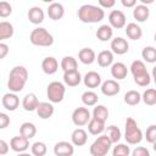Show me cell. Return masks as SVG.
Returning a JSON list of instances; mask_svg holds the SVG:
<instances>
[{
	"label": "cell",
	"instance_id": "obj_31",
	"mask_svg": "<svg viewBox=\"0 0 156 156\" xmlns=\"http://www.w3.org/2000/svg\"><path fill=\"white\" fill-rule=\"evenodd\" d=\"M60 66H61L63 72H68V71L77 69L78 68V62L73 56H65V57H62Z\"/></svg>",
	"mask_w": 156,
	"mask_h": 156
},
{
	"label": "cell",
	"instance_id": "obj_53",
	"mask_svg": "<svg viewBox=\"0 0 156 156\" xmlns=\"http://www.w3.org/2000/svg\"><path fill=\"white\" fill-rule=\"evenodd\" d=\"M152 149H154V151L156 152V143H154V144H152Z\"/></svg>",
	"mask_w": 156,
	"mask_h": 156
},
{
	"label": "cell",
	"instance_id": "obj_3",
	"mask_svg": "<svg viewBox=\"0 0 156 156\" xmlns=\"http://www.w3.org/2000/svg\"><path fill=\"white\" fill-rule=\"evenodd\" d=\"M126 130H124V139L128 144L130 145H136L139 144L144 135H143V132L141 129L138 127V123L134 118L132 117H127L126 119Z\"/></svg>",
	"mask_w": 156,
	"mask_h": 156
},
{
	"label": "cell",
	"instance_id": "obj_40",
	"mask_svg": "<svg viewBox=\"0 0 156 156\" xmlns=\"http://www.w3.org/2000/svg\"><path fill=\"white\" fill-rule=\"evenodd\" d=\"M130 149L127 144H117L112 150V156H129Z\"/></svg>",
	"mask_w": 156,
	"mask_h": 156
},
{
	"label": "cell",
	"instance_id": "obj_50",
	"mask_svg": "<svg viewBox=\"0 0 156 156\" xmlns=\"http://www.w3.org/2000/svg\"><path fill=\"white\" fill-rule=\"evenodd\" d=\"M151 74H152L151 78H154V82H155V84H156V66L152 68V73H151Z\"/></svg>",
	"mask_w": 156,
	"mask_h": 156
},
{
	"label": "cell",
	"instance_id": "obj_30",
	"mask_svg": "<svg viewBox=\"0 0 156 156\" xmlns=\"http://www.w3.org/2000/svg\"><path fill=\"white\" fill-rule=\"evenodd\" d=\"M15 33L13 26L12 23L7 22V21H1L0 22V40H5V39H10Z\"/></svg>",
	"mask_w": 156,
	"mask_h": 156
},
{
	"label": "cell",
	"instance_id": "obj_7",
	"mask_svg": "<svg viewBox=\"0 0 156 156\" xmlns=\"http://www.w3.org/2000/svg\"><path fill=\"white\" fill-rule=\"evenodd\" d=\"M91 119L90 111L87 107H77L72 112V122L77 127L87 126Z\"/></svg>",
	"mask_w": 156,
	"mask_h": 156
},
{
	"label": "cell",
	"instance_id": "obj_49",
	"mask_svg": "<svg viewBox=\"0 0 156 156\" xmlns=\"http://www.w3.org/2000/svg\"><path fill=\"white\" fill-rule=\"evenodd\" d=\"M121 4L124 7H135L136 6V0H121Z\"/></svg>",
	"mask_w": 156,
	"mask_h": 156
},
{
	"label": "cell",
	"instance_id": "obj_16",
	"mask_svg": "<svg viewBox=\"0 0 156 156\" xmlns=\"http://www.w3.org/2000/svg\"><path fill=\"white\" fill-rule=\"evenodd\" d=\"M65 15V7L61 2H51L48 7V16L52 21H58Z\"/></svg>",
	"mask_w": 156,
	"mask_h": 156
},
{
	"label": "cell",
	"instance_id": "obj_17",
	"mask_svg": "<svg viewBox=\"0 0 156 156\" xmlns=\"http://www.w3.org/2000/svg\"><path fill=\"white\" fill-rule=\"evenodd\" d=\"M41 69H43V72L45 74H49V76L56 73L57 69H58V62H57V60L55 57H52V56L45 57L41 61Z\"/></svg>",
	"mask_w": 156,
	"mask_h": 156
},
{
	"label": "cell",
	"instance_id": "obj_46",
	"mask_svg": "<svg viewBox=\"0 0 156 156\" xmlns=\"http://www.w3.org/2000/svg\"><path fill=\"white\" fill-rule=\"evenodd\" d=\"M116 4L115 0H99V6L101 9H111Z\"/></svg>",
	"mask_w": 156,
	"mask_h": 156
},
{
	"label": "cell",
	"instance_id": "obj_2",
	"mask_svg": "<svg viewBox=\"0 0 156 156\" xmlns=\"http://www.w3.org/2000/svg\"><path fill=\"white\" fill-rule=\"evenodd\" d=\"M78 18L83 23H98L101 22L105 17V11L100 6H95L91 4L82 5L77 12Z\"/></svg>",
	"mask_w": 156,
	"mask_h": 156
},
{
	"label": "cell",
	"instance_id": "obj_9",
	"mask_svg": "<svg viewBox=\"0 0 156 156\" xmlns=\"http://www.w3.org/2000/svg\"><path fill=\"white\" fill-rule=\"evenodd\" d=\"M129 50L128 41L122 37H116L111 40V51L117 55H124Z\"/></svg>",
	"mask_w": 156,
	"mask_h": 156
},
{
	"label": "cell",
	"instance_id": "obj_32",
	"mask_svg": "<svg viewBox=\"0 0 156 156\" xmlns=\"http://www.w3.org/2000/svg\"><path fill=\"white\" fill-rule=\"evenodd\" d=\"M123 100H124V102H126L127 105H129V106H135V105H138V104L141 101V95H140V93L136 91V90H129V91H127V93L124 94Z\"/></svg>",
	"mask_w": 156,
	"mask_h": 156
},
{
	"label": "cell",
	"instance_id": "obj_54",
	"mask_svg": "<svg viewBox=\"0 0 156 156\" xmlns=\"http://www.w3.org/2000/svg\"><path fill=\"white\" fill-rule=\"evenodd\" d=\"M154 40L156 41V33H155V35H154Z\"/></svg>",
	"mask_w": 156,
	"mask_h": 156
},
{
	"label": "cell",
	"instance_id": "obj_22",
	"mask_svg": "<svg viewBox=\"0 0 156 156\" xmlns=\"http://www.w3.org/2000/svg\"><path fill=\"white\" fill-rule=\"evenodd\" d=\"M27 16H28L29 22L33 23V24H40V23H43L44 17H45L43 9L39 7V6H33V7H30V9L28 10V15H27Z\"/></svg>",
	"mask_w": 156,
	"mask_h": 156
},
{
	"label": "cell",
	"instance_id": "obj_51",
	"mask_svg": "<svg viewBox=\"0 0 156 156\" xmlns=\"http://www.w3.org/2000/svg\"><path fill=\"white\" fill-rule=\"evenodd\" d=\"M140 2H141L143 5H145V4L147 5V4H152V2H154V0H140Z\"/></svg>",
	"mask_w": 156,
	"mask_h": 156
},
{
	"label": "cell",
	"instance_id": "obj_33",
	"mask_svg": "<svg viewBox=\"0 0 156 156\" xmlns=\"http://www.w3.org/2000/svg\"><path fill=\"white\" fill-rule=\"evenodd\" d=\"M91 115H93V118L102 121V122H106L107 118H108V108L105 105H96L94 107Z\"/></svg>",
	"mask_w": 156,
	"mask_h": 156
},
{
	"label": "cell",
	"instance_id": "obj_38",
	"mask_svg": "<svg viewBox=\"0 0 156 156\" xmlns=\"http://www.w3.org/2000/svg\"><path fill=\"white\" fill-rule=\"evenodd\" d=\"M141 100L145 105H149V106L156 105V89L154 88L146 89L141 95Z\"/></svg>",
	"mask_w": 156,
	"mask_h": 156
},
{
	"label": "cell",
	"instance_id": "obj_41",
	"mask_svg": "<svg viewBox=\"0 0 156 156\" xmlns=\"http://www.w3.org/2000/svg\"><path fill=\"white\" fill-rule=\"evenodd\" d=\"M145 139L147 143L150 144H154L156 143V124H151L146 128V132H145Z\"/></svg>",
	"mask_w": 156,
	"mask_h": 156
},
{
	"label": "cell",
	"instance_id": "obj_37",
	"mask_svg": "<svg viewBox=\"0 0 156 156\" xmlns=\"http://www.w3.org/2000/svg\"><path fill=\"white\" fill-rule=\"evenodd\" d=\"M141 57L147 63H155L156 62V48H154V46H145L141 50Z\"/></svg>",
	"mask_w": 156,
	"mask_h": 156
},
{
	"label": "cell",
	"instance_id": "obj_34",
	"mask_svg": "<svg viewBox=\"0 0 156 156\" xmlns=\"http://www.w3.org/2000/svg\"><path fill=\"white\" fill-rule=\"evenodd\" d=\"M129 68H130V73L133 74V77H138V76H141V74L147 73L146 66H145V63H144L141 60H135V61H133Z\"/></svg>",
	"mask_w": 156,
	"mask_h": 156
},
{
	"label": "cell",
	"instance_id": "obj_20",
	"mask_svg": "<svg viewBox=\"0 0 156 156\" xmlns=\"http://www.w3.org/2000/svg\"><path fill=\"white\" fill-rule=\"evenodd\" d=\"M88 141V134L83 128H77L71 134V143L74 146H83Z\"/></svg>",
	"mask_w": 156,
	"mask_h": 156
},
{
	"label": "cell",
	"instance_id": "obj_29",
	"mask_svg": "<svg viewBox=\"0 0 156 156\" xmlns=\"http://www.w3.org/2000/svg\"><path fill=\"white\" fill-rule=\"evenodd\" d=\"M20 134L22 136L27 138L28 140L32 139V138H34L35 134H37V127H35V124L32 123V122H24V123H22L21 127H20Z\"/></svg>",
	"mask_w": 156,
	"mask_h": 156
},
{
	"label": "cell",
	"instance_id": "obj_19",
	"mask_svg": "<svg viewBox=\"0 0 156 156\" xmlns=\"http://www.w3.org/2000/svg\"><path fill=\"white\" fill-rule=\"evenodd\" d=\"M55 112V108H54V105L51 102H46V101H43L38 105L37 107V115L39 118L41 119H48L50 118Z\"/></svg>",
	"mask_w": 156,
	"mask_h": 156
},
{
	"label": "cell",
	"instance_id": "obj_18",
	"mask_svg": "<svg viewBox=\"0 0 156 156\" xmlns=\"http://www.w3.org/2000/svg\"><path fill=\"white\" fill-rule=\"evenodd\" d=\"M128 68L123 62H113L111 66V76L115 78V80H122L127 77Z\"/></svg>",
	"mask_w": 156,
	"mask_h": 156
},
{
	"label": "cell",
	"instance_id": "obj_25",
	"mask_svg": "<svg viewBox=\"0 0 156 156\" xmlns=\"http://www.w3.org/2000/svg\"><path fill=\"white\" fill-rule=\"evenodd\" d=\"M150 16V10L146 5L139 4L133 9V17L136 22H145Z\"/></svg>",
	"mask_w": 156,
	"mask_h": 156
},
{
	"label": "cell",
	"instance_id": "obj_39",
	"mask_svg": "<svg viewBox=\"0 0 156 156\" xmlns=\"http://www.w3.org/2000/svg\"><path fill=\"white\" fill-rule=\"evenodd\" d=\"M30 151L33 156H45L48 152V147L46 144L43 141H35L32 146H30Z\"/></svg>",
	"mask_w": 156,
	"mask_h": 156
},
{
	"label": "cell",
	"instance_id": "obj_13",
	"mask_svg": "<svg viewBox=\"0 0 156 156\" xmlns=\"http://www.w3.org/2000/svg\"><path fill=\"white\" fill-rule=\"evenodd\" d=\"M54 154L56 156H73L74 145L68 141H58L54 146Z\"/></svg>",
	"mask_w": 156,
	"mask_h": 156
},
{
	"label": "cell",
	"instance_id": "obj_14",
	"mask_svg": "<svg viewBox=\"0 0 156 156\" xmlns=\"http://www.w3.org/2000/svg\"><path fill=\"white\" fill-rule=\"evenodd\" d=\"M83 83L87 88L95 89L98 87H101V84H102L101 83V76L95 71H89L83 77Z\"/></svg>",
	"mask_w": 156,
	"mask_h": 156
},
{
	"label": "cell",
	"instance_id": "obj_45",
	"mask_svg": "<svg viewBox=\"0 0 156 156\" xmlns=\"http://www.w3.org/2000/svg\"><path fill=\"white\" fill-rule=\"evenodd\" d=\"M9 124H10V117L6 113L1 112L0 113V129H5Z\"/></svg>",
	"mask_w": 156,
	"mask_h": 156
},
{
	"label": "cell",
	"instance_id": "obj_44",
	"mask_svg": "<svg viewBox=\"0 0 156 156\" xmlns=\"http://www.w3.org/2000/svg\"><path fill=\"white\" fill-rule=\"evenodd\" d=\"M132 156H150V151L145 146H136L132 151Z\"/></svg>",
	"mask_w": 156,
	"mask_h": 156
},
{
	"label": "cell",
	"instance_id": "obj_8",
	"mask_svg": "<svg viewBox=\"0 0 156 156\" xmlns=\"http://www.w3.org/2000/svg\"><path fill=\"white\" fill-rule=\"evenodd\" d=\"M127 17L121 10H112L108 15V24L115 29H121L126 27Z\"/></svg>",
	"mask_w": 156,
	"mask_h": 156
},
{
	"label": "cell",
	"instance_id": "obj_10",
	"mask_svg": "<svg viewBox=\"0 0 156 156\" xmlns=\"http://www.w3.org/2000/svg\"><path fill=\"white\" fill-rule=\"evenodd\" d=\"M10 147L15 151V152H26L29 147V140L24 136H22L21 134L17 135V136H13L11 140H10Z\"/></svg>",
	"mask_w": 156,
	"mask_h": 156
},
{
	"label": "cell",
	"instance_id": "obj_11",
	"mask_svg": "<svg viewBox=\"0 0 156 156\" xmlns=\"http://www.w3.org/2000/svg\"><path fill=\"white\" fill-rule=\"evenodd\" d=\"M100 89H101V93L105 96H115V95H117L119 93L121 85L115 79H107V80L102 82Z\"/></svg>",
	"mask_w": 156,
	"mask_h": 156
},
{
	"label": "cell",
	"instance_id": "obj_4",
	"mask_svg": "<svg viewBox=\"0 0 156 156\" xmlns=\"http://www.w3.org/2000/svg\"><path fill=\"white\" fill-rule=\"evenodd\" d=\"M29 40L33 45L35 46H43V48H46V46H51L54 44V37L52 34L46 30L45 28L43 27H37L34 28L30 34H29Z\"/></svg>",
	"mask_w": 156,
	"mask_h": 156
},
{
	"label": "cell",
	"instance_id": "obj_12",
	"mask_svg": "<svg viewBox=\"0 0 156 156\" xmlns=\"http://www.w3.org/2000/svg\"><path fill=\"white\" fill-rule=\"evenodd\" d=\"M1 104L2 107L7 111H15L17 110V107L20 106V98L15 94V93H6L4 94L2 99H1Z\"/></svg>",
	"mask_w": 156,
	"mask_h": 156
},
{
	"label": "cell",
	"instance_id": "obj_28",
	"mask_svg": "<svg viewBox=\"0 0 156 156\" xmlns=\"http://www.w3.org/2000/svg\"><path fill=\"white\" fill-rule=\"evenodd\" d=\"M112 37H113V28L110 24H102L96 30V38L100 41L112 40Z\"/></svg>",
	"mask_w": 156,
	"mask_h": 156
},
{
	"label": "cell",
	"instance_id": "obj_35",
	"mask_svg": "<svg viewBox=\"0 0 156 156\" xmlns=\"http://www.w3.org/2000/svg\"><path fill=\"white\" fill-rule=\"evenodd\" d=\"M98 100H99V96L93 90H87L82 94V102L85 106H95L98 104Z\"/></svg>",
	"mask_w": 156,
	"mask_h": 156
},
{
	"label": "cell",
	"instance_id": "obj_47",
	"mask_svg": "<svg viewBox=\"0 0 156 156\" xmlns=\"http://www.w3.org/2000/svg\"><path fill=\"white\" fill-rule=\"evenodd\" d=\"M7 54H9V45L5 43H0V60L5 58Z\"/></svg>",
	"mask_w": 156,
	"mask_h": 156
},
{
	"label": "cell",
	"instance_id": "obj_42",
	"mask_svg": "<svg viewBox=\"0 0 156 156\" xmlns=\"http://www.w3.org/2000/svg\"><path fill=\"white\" fill-rule=\"evenodd\" d=\"M133 79H134V82H135L139 87H147V85L151 83V77H150L149 72L145 73V74L138 76V77H133Z\"/></svg>",
	"mask_w": 156,
	"mask_h": 156
},
{
	"label": "cell",
	"instance_id": "obj_52",
	"mask_svg": "<svg viewBox=\"0 0 156 156\" xmlns=\"http://www.w3.org/2000/svg\"><path fill=\"white\" fill-rule=\"evenodd\" d=\"M17 156H33L32 154H28V152H21V154H18Z\"/></svg>",
	"mask_w": 156,
	"mask_h": 156
},
{
	"label": "cell",
	"instance_id": "obj_23",
	"mask_svg": "<svg viewBox=\"0 0 156 156\" xmlns=\"http://www.w3.org/2000/svg\"><path fill=\"white\" fill-rule=\"evenodd\" d=\"M96 61L100 67H110L113 65V52L111 50H102L98 54Z\"/></svg>",
	"mask_w": 156,
	"mask_h": 156
},
{
	"label": "cell",
	"instance_id": "obj_1",
	"mask_svg": "<svg viewBox=\"0 0 156 156\" xmlns=\"http://www.w3.org/2000/svg\"><path fill=\"white\" fill-rule=\"evenodd\" d=\"M28 80V69L24 66H15L9 74L7 88L11 93H20L23 90Z\"/></svg>",
	"mask_w": 156,
	"mask_h": 156
},
{
	"label": "cell",
	"instance_id": "obj_36",
	"mask_svg": "<svg viewBox=\"0 0 156 156\" xmlns=\"http://www.w3.org/2000/svg\"><path fill=\"white\" fill-rule=\"evenodd\" d=\"M105 134L108 136V139L112 141V144H117V141H119L121 136H122V133H121V129L113 124L106 127V130H105Z\"/></svg>",
	"mask_w": 156,
	"mask_h": 156
},
{
	"label": "cell",
	"instance_id": "obj_6",
	"mask_svg": "<svg viewBox=\"0 0 156 156\" xmlns=\"http://www.w3.org/2000/svg\"><path fill=\"white\" fill-rule=\"evenodd\" d=\"M65 94H66V87L63 83L57 82V80L49 83V85L46 88V95L51 104L61 102L65 98Z\"/></svg>",
	"mask_w": 156,
	"mask_h": 156
},
{
	"label": "cell",
	"instance_id": "obj_24",
	"mask_svg": "<svg viewBox=\"0 0 156 156\" xmlns=\"http://www.w3.org/2000/svg\"><path fill=\"white\" fill-rule=\"evenodd\" d=\"M78 58L83 65H91L96 60V54L90 48H83L78 52Z\"/></svg>",
	"mask_w": 156,
	"mask_h": 156
},
{
	"label": "cell",
	"instance_id": "obj_26",
	"mask_svg": "<svg viewBox=\"0 0 156 156\" xmlns=\"http://www.w3.org/2000/svg\"><path fill=\"white\" fill-rule=\"evenodd\" d=\"M126 34L132 40H139L143 37V29L139 24H136L134 22H130L126 26Z\"/></svg>",
	"mask_w": 156,
	"mask_h": 156
},
{
	"label": "cell",
	"instance_id": "obj_48",
	"mask_svg": "<svg viewBox=\"0 0 156 156\" xmlns=\"http://www.w3.org/2000/svg\"><path fill=\"white\" fill-rule=\"evenodd\" d=\"M9 149H10V145L5 141V140H0V155H6L9 152Z\"/></svg>",
	"mask_w": 156,
	"mask_h": 156
},
{
	"label": "cell",
	"instance_id": "obj_43",
	"mask_svg": "<svg viewBox=\"0 0 156 156\" xmlns=\"http://www.w3.org/2000/svg\"><path fill=\"white\" fill-rule=\"evenodd\" d=\"M11 13H12L11 4L7 2V1H1L0 2V17L5 18V17H9Z\"/></svg>",
	"mask_w": 156,
	"mask_h": 156
},
{
	"label": "cell",
	"instance_id": "obj_5",
	"mask_svg": "<svg viewBox=\"0 0 156 156\" xmlns=\"http://www.w3.org/2000/svg\"><path fill=\"white\" fill-rule=\"evenodd\" d=\"M111 146H112V141L108 139V136L106 134H101L90 145L89 151L91 156H106Z\"/></svg>",
	"mask_w": 156,
	"mask_h": 156
},
{
	"label": "cell",
	"instance_id": "obj_21",
	"mask_svg": "<svg viewBox=\"0 0 156 156\" xmlns=\"http://www.w3.org/2000/svg\"><path fill=\"white\" fill-rule=\"evenodd\" d=\"M39 104L40 102H39V100L34 93H28L27 95H24V98L22 100V107L28 112L37 111V107Z\"/></svg>",
	"mask_w": 156,
	"mask_h": 156
},
{
	"label": "cell",
	"instance_id": "obj_15",
	"mask_svg": "<svg viewBox=\"0 0 156 156\" xmlns=\"http://www.w3.org/2000/svg\"><path fill=\"white\" fill-rule=\"evenodd\" d=\"M82 76L80 72L78 69L74 71H68V72H63V83L67 87H77L79 85V83L82 82Z\"/></svg>",
	"mask_w": 156,
	"mask_h": 156
},
{
	"label": "cell",
	"instance_id": "obj_27",
	"mask_svg": "<svg viewBox=\"0 0 156 156\" xmlns=\"http://www.w3.org/2000/svg\"><path fill=\"white\" fill-rule=\"evenodd\" d=\"M105 130H106L105 122L99 121V119H95V118L91 117L90 122L88 123V132L91 135H101Z\"/></svg>",
	"mask_w": 156,
	"mask_h": 156
}]
</instances>
